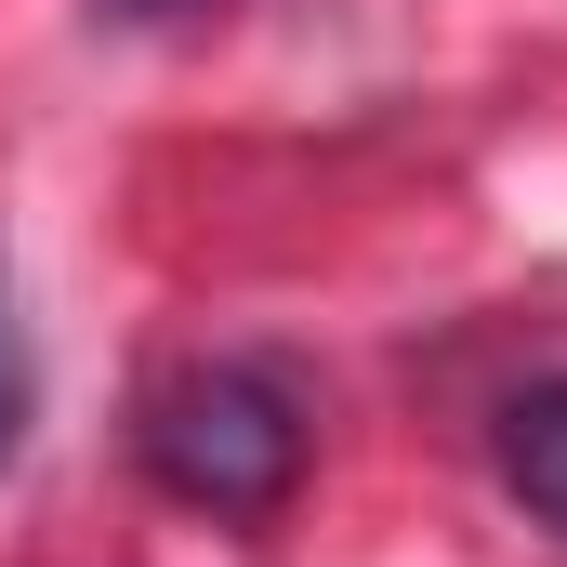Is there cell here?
<instances>
[{"instance_id": "277c9868", "label": "cell", "mask_w": 567, "mask_h": 567, "mask_svg": "<svg viewBox=\"0 0 567 567\" xmlns=\"http://www.w3.org/2000/svg\"><path fill=\"white\" fill-rule=\"evenodd\" d=\"M120 13H198V0H120Z\"/></svg>"}, {"instance_id": "6da1fadb", "label": "cell", "mask_w": 567, "mask_h": 567, "mask_svg": "<svg viewBox=\"0 0 567 567\" xmlns=\"http://www.w3.org/2000/svg\"><path fill=\"white\" fill-rule=\"evenodd\" d=\"M145 475L185 502V515H278L290 475H303V396H290L265 357H185L158 396H145Z\"/></svg>"}, {"instance_id": "3957f363", "label": "cell", "mask_w": 567, "mask_h": 567, "mask_svg": "<svg viewBox=\"0 0 567 567\" xmlns=\"http://www.w3.org/2000/svg\"><path fill=\"white\" fill-rule=\"evenodd\" d=\"M27 449V343H13V278H0V462Z\"/></svg>"}, {"instance_id": "7a4b0ae2", "label": "cell", "mask_w": 567, "mask_h": 567, "mask_svg": "<svg viewBox=\"0 0 567 567\" xmlns=\"http://www.w3.org/2000/svg\"><path fill=\"white\" fill-rule=\"evenodd\" d=\"M502 488L567 542V383H528V396L502 410Z\"/></svg>"}]
</instances>
